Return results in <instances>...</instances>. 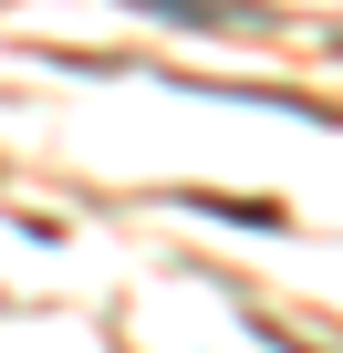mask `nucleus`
<instances>
[{
  "label": "nucleus",
  "mask_w": 343,
  "mask_h": 353,
  "mask_svg": "<svg viewBox=\"0 0 343 353\" xmlns=\"http://www.w3.org/2000/svg\"><path fill=\"white\" fill-rule=\"evenodd\" d=\"M135 11H156V21H188V32H219V21H250L239 0H135Z\"/></svg>",
  "instance_id": "nucleus-1"
}]
</instances>
